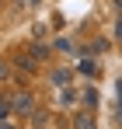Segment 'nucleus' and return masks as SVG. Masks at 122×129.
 Returning <instances> with one entry per match:
<instances>
[{
	"label": "nucleus",
	"instance_id": "nucleus-13",
	"mask_svg": "<svg viewBox=\"0 0 122 129\" xmlns=\"http://www.w3.org/2000/svg\"><path fill=\"white\" fill-rule=\"evenodd\" d=\"M28 4H32V7H39V4H42V0H28Z\"/></svg>",
	"mask_w": 122,
	"mask_h": 129
},
{
	"label": "nucleus",
	"instance_id": "nucleus-2",
	"mask_svg": "<svg viewBox=\"0 0 122 129\" xmlns=\"http://www.w3.org/2000/svg\"><path fill=\"white\" fill-rule=\"evenodd\" d=\"M73 129H98V122H94L91 112H77L73 115Z\"/></svg>",
	"mask_w": 122,
	"mask_h": 129
},
{
	"label": "nucleus",
	"instance_id": "nucleus-3",
	"mask_svg": "<svg viewBox=\"0 0 122 129\" xmlns=\"http://www.w3.org/2000/svg\"><path fill=\"white\" fill-rule=\"evenodd\" d=\"M49 80H52L56 87H70V70H52Z\"/></svg>",
	"mask_w": 122,
	"mask_h": 129
},
{
	"label": "nucleus",
	"instance_id": "nucleus-10",
	"mask_svg": "<svg viewBox=\"0 0 122 129\" xmlns=\"http://www.w3.org/2000/svg\"><path fill=\"white\" fill-rule=\"evenodd\" d=\"M7 77H11V66L4 63V59H0V84H4V80H7Z\"/></svg>",
	"mask_w": 122,
	"mask_h": 129
},
{
	"label": "nucleus",
	"instance_id": "nucleus-8",
	"mask_svg": "<svg viewBox=\"0 0 122 129\" xmlns=\"http://www.w3.org/2000/svg\"><path fill=\"white\" fill-rule=\"evenodd\" d=\"M84 101H87V105H98V94H94V87H84Z\"/></svg>",
	"mask_w": 122,
	"mask_h": 129
},
{
	"label": "nucleus",
	"instance_id": "nucleus-9",
	"mask_svg": "<svg viewBox=\"0 0 122 129\" xmlns=\"http://www.w3.org/2000/svg\"><path fill=\"white\" fill-rule=\"evenodd\" d=\"M32 119H35V129L45 126V112H32Z\"/></svg>",
	"mask_w": 122,
	"mask_h": 129
},
{
	"label": "nucleus",
	"instance_id": "nucleus-11",
	"mask_svg": "<svg viewBox=\"0 0 122 129\" xmlns=\"http://www.w3.org/2000/svg\"><path fill=\"white\" fill-rule=\"evenodd\" d=\"M115 39H122V14H119V21H115Z\"/></svg>",
	"mask_w": 122,
	"mask_h": 129
},
{
	"label": "nucleus",
	"instance_id": "nucleus-7",
	"mask_svg": "<svg viewBox=\"0 0 122 129\" xmlns=\"http://www.w3.org/2000/svg\"><path fill=\"white\" fill-rule=\"evenodd\" d=\"M80 70L87 73V77H94V73H98V66H94V59H84V63H80Z\"/></svg>",
	"mask_w": 122,
	"mask_h": 129
},
{
	"label": "nucleus",
	"instance_id": "nucleus-6",
	"mask_svg": "<svg viewBox=\"0 0 122 129\" xmlns=\"http://www.w3.org/2000/svg\"><path fill=\"white\" fill-rule=\"evenodd\" d=\"M32 56H35V63H42V59H49V45L35 42V45H32Z\"/></svg>",
	"mask_w": 122,
	"mask_h": 129
},
{
	"label": "nucleus",
	"instance_id": "nucleus-1",
	"mask_svg": "<svg viewBox=\"0 0 122 129\" xmlns=\"http://www.w3.org/2000/svg\"><path fill=\"white\" fill-rule=\"evenodd\" d=\"M11 108H14V115H32V112H35L32 91H14V94H11Z\"/></svg>",
	"mask_w": 122,
	"mask_h": 129
},
{
	"label": "nucleus",
	"instance_id": "nucleus-5",
	"mask_svg": "<svg viewBox=\"0 0 122 129\" xmlns=\"http://www.w3.org/2000/svg\"><path fill=\"white\" fill-rule=\"evenodd\" d=\"M11 115H14V108H11V98H4V94H0V122L7 126V119H11Z\"/></svg>",
	"mask_w": 122,
	"mask_h": 129
},
{
	"label": "nucleus",
	"instance_id": "nucleus-12",
	"mask_svg": "<svg viewBox=\"0 0 122 129\" xmlns=\"http://www.w3.org/2000/svg\"><path fill=\"white\" fill-rule=\"evenodd\" d=\"M115 101H119V119H122V84H119V94H115Z\"/></svg>",
	"mask_w": 122,
	"mask_h": 129
},
{
	"label": "nucleus",
	"instance_id": "nucleus-14",
	"mask_svg": "<svg viewBox=\"0 0 122 129\" xmlns=\"http://www.w3.org/2000/svg\"><path fill=\"white\" fill-rule=\"evenodd\" d=\"M4 129H14V126H4Z\"/></svg>",
	"mask_w": 122,
	"mask_h": 129
},
{
	"label": "nucleus",
	"instance_id": "nucleus-4",
	"mask_svg": "<svg viewBox=\"0 0 122 129\" xmlns=\"http://www.w3.org/2000/svg\"><path fill=\"white\" fill-rule=\"evenodd\" d=\"M18 70H24V73H35V70H39L35 56H32V52H28V56H18Z\"/></svg>",
	"mask_w": 122,
	"mask_h": 129
}]
</instances>
